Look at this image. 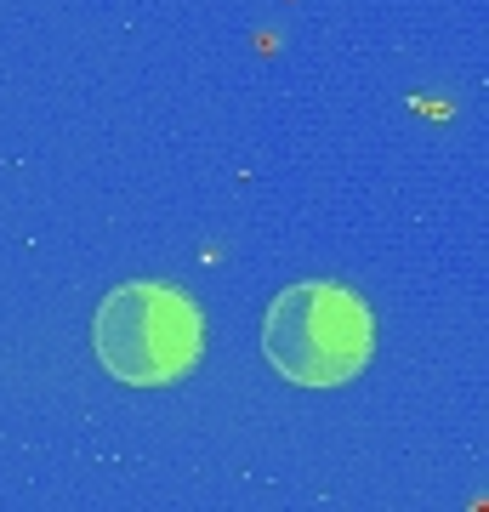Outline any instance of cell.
<instances>
[{"label": "cell", "instance_id": "obj_1", "mask_svg": "<svg viewBox=\"0 0 489 512\" xmlns=\"http://www.w3.org/2000/svg\"><path fill=\"white\" fill-rule=\"evenodd\" d=\"M268 365L296 387H342L376 353V319L359 291L336 279H302L273 296L262 319Z\"/></svg>", "mask_w": 489, "mask_h": 512}, {"label": "cell", "instance_id": "obj_2", "mask_svg": "<svg viewBox=\"0 0 489 512\" xmlns=\"http://www.w3.org/2000/svg\"><path fill=\"white\" fill-rule=\"evenodd\" d=\"M97 365L126 387H171L200 365L205 319L194 296L160 279H131L103 296L97 325H91Z\"/></svg>", "mask_w": 489, "mask_h": 512}]
</instances>
